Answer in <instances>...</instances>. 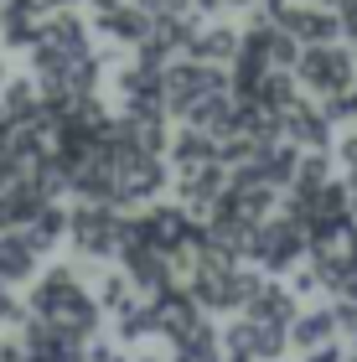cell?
<instances>
[{"label": "cell", "instance_id": "obj_1", "mask_svg": "<svg viewBox=\"0 0 357 362\" xmlns=\"http://www.w3.org/2000/svg\"><path fill=\"white\" fill-rule=\"evenodd\" d=\"M26 305L37 310L42 321H52L62 337L83 341V347H88L93 337H99V321H104V305L83 290V279H78V264H52V269L37 279V285H31Z\"/></svg>", "mask_w": 357, "mask_h": 362}, {"label": "cell", "instance_id": "obj_2", "mask_svg": "<svg viewBox=\"0 0 357 362\" xmlns=\"http://www.w3.org/2000/svg\"><path fill=\"white\" fill-rule=\"evenodd\" d=\"M88 52H93V47H88L83 16H78V11H57V16L42 21L37 42H31V68H37V78L47 83V78H62L68 68H78Z\"/></svg>", "mask_w": 357, "mask_h": 362}, {"label": "cell", "instance_id": "obj_3", "mask_svg": "<svg viewBox=\"0 0 357 362\" xmlns=\"http://www.w3.org/2000/svg\"><path fill=\"white\" fill-rule=\"evenodd\" d=\"M218 93H233V78L223 68H207V62H192V57H176L171 68H160V104H166V114L187 119L202 98H218Z\"/></svg>", "mask_w": 357, "mask_h": 362}, {"label": "cell", "instance_id": "obj_4", "mask_svg": "<svg viewBox=\"0 0 357 362\" xmlns=\"http://www.w3.org/2000/svg\"><path fill=\"white\" fill-rule=\"evenodd\" d=\"M295 83H305L316 98H336V93H347L357 83V62L347 47H300V62H295Z\"/></svg>", "mask_w": 357, "mask_h": 362}, {"label": "cell", "instance_id": "obj_5", "mask_svg": "<svg viewBox=\"0 0 357 362\" xmlns=\"http://www.w3.org/2000/svg\"><path fill=\"white\" fill-rule=\"evenodd\" d=\"M119 218H124V212L109 207V202H78L68 212V243H73V254H83V259L119 254Z\"/></svg>", "mask_w": 357, "mask_h": 362}, {"label": "cell", "instance_id": "obj_6", "mask_svg": "<svg viewBox=\"0 0 357 362\" xmlns=\"http://www.w3.org/2000/svg\"><path fill=\"white\" fill-rule=\"evenodd\" d=\"M305 249H311V233H305L295 218H269V223L254 233L249 259H254V264H264L269 274H285V269H295V264H300V254H305Z\"/></svg>", "mask_w": 357, "mask_h": 362}, {"label": "cell", "instance_id": "obj_7", "mask_svg": "<svg viewBox=\"0 0 357 362\" xmlns=\"http://www.w3.org/2000/svg\"><path fill=\"white\" fill-rule=\"evenodd\" d=\"M233 171L223 160H202V166H187V171H171V187H176V202H182L192 218H213L223 192H228Z\"/></svg>", "mask_w": 357, "mask_h": 362}, {"label": "cell", "instance_id": "obj_8", "mask_svg": "<svg viewBox=\"0 0 357 362\" xmlns=\"http://www.w3.org/2000/svg\"><path fill=\"white\" fill-rule=\"evenodd\" d=\"M269 21L285 31V37H295L300 47H327L336 31H342V21L327 11V6H295V0H285V6H264Z\"/></svg>", "mask_w": 357, "mask_h": 362}, {"label": "cell", "instance_id": "obj_9", "mask_svg": "<svg viewBox=\"0 0 357 362\" xmlns=\"http://www.w3.org/2000/svg\"><path fill=\"white\" fill-rule=\"evenodd\" d=\"M93 26H99V37L109 42H119V47H140L145 37H151V26H156V16L135 6V0H93Z\"/></svg>", "mask_w": 357, "mask_h": 362}, {"label": "cell", "instance_id": "obj_10", "mask_svg": "<svg viewBox=\"0 0 357 362\" xmlns=\"http://www.w3.org/2000/svg\"><path fill=\"white\" fill-rule=\"evenodd\" d=\"M151 310H156V337H166L171 347H176V341H187L192 332H202V326H207V310H202L197 300H192L187 290H166V295H156Z\"/></svg>", "mask_w": 357, "mask_h": 362}, {"label": "cell", "instance_id": "obj_11", "mask_svg": "<svg viewBox=\"0 0 357 362\" xmlns=\"http://www.w3.org/2000/svg\"><path fill=\"white\" fill-rule=\"evenodd\" d=\"M280 135L295 151H332V119L321 114V104H305V98H295L280 114Z\"/></svg>", "mask_w": 357, "mask_h": 362}, {"label": "cell", "instance_id": "obj_12", "mask_svg": "<svg viewBox=\"0 0 357 362\" xmlns=\"http://www.w3.org/2000/svg\"><path fill=\"white\" fill-rule=\"evenodd\" d=\"M21 352H26V362H83V341H73V337H62L52 321H26L21 326Z\"/></svg>", "mask_w": 357, "mask_h": 362}, {"label": "cell", "instance_id": "obj_13", "mask_svg": "<svg viewBox=\"0 0 357 362\" xmlns=\"http://www.w3.org/2000/svg\"><path fill=\"white\" fill-rule=\"evenodd\" d=\"M243 316L249 321H259V326H295V316H300V305H295V290L290 285H274V279H264V285H259V295L249 305H243Z\"/></svg>", "mask_w": 357, "mask_h": 362}, {"label": "cell", "instance_id": "obj_14", "mask_svg": "<svg viewBox=\"0 0 357 362\" xmlns=\"http://www.w3.org/2000/svg\"><path fill=\"white\" fill-rule=\"evenodd\" d=\"M238 47H243V37H238L233 26H207V31L192 37L187 57H192V62H207V68H223V62L238 57Z\"/></svg>", "mask_w": 357, "mask_h": 362}, {"label": "cell", "instance_id": "obj_15", "mask_svg": "<svg viewBox=\"0 0 357 362\" xmlns=\"http://www.w3.org/2000/svg\"><path fill=\"white\" fill-rule=\"evenodd\" d=\"M37 249L21 238V233H0V285H26L37 274Z\"/></svg>", "mask_w": 357, "mask_h": 362}, {"label": "cell", "instance_id": "obj_16", "mask_svg": "<svg viewBox=\"0 0 357 362\" xmlns=\"http://www.w3.org/2000/svg\"><path fill=\"white\" fill-rule=\"evenodd\" d=\"M336 310H305V316H295V326H290V347H300V352H316V347H327V341H336Z\"/></svg>", "mask_w": 357, "mask_h": 362}, {"label": "cell", "instance_id": "obj_17", "mask_svg": "<svg viewBox=\"0 0 357 362\" xmlns=\"http://www.w3.org/2000/svg\"><path fill=\"white\" fill-rule=\"evenodd\" d=\"M21 238H26V243H31V249H37V254L57 249V243L68 238V212H62L57 202H47V207L37 212V218H31V223L21 228Z\"/></svg>", "mask_w": 357, "mask_h": 362}, {"label": "cell", "instance_id": "obj_18", "mask_svg": "<svg viewBox=\"0 0 357 362\" xmlns=\"http://www.w3.org/2000/svg\"><path fill=\"white\" fill-rule=\"evenodd\" d=\"M166 156H171V171H187V166H202V160H218V140H207L202 129H182V135H171Z\"/></svg>", "mask_w": 357, "mask_h": 362}, {"label": "cell", "instance_id": "obj_19", "mask_svg": "<svg viewBox=\"0 0 357 362\" xmlns=\"http://www.w3.org/2000/svg\"><path fill=\"white\" fill-rule=\"evenodd\" d=\"M0 109H6L11 119H31V114L42 109V83H37V78H6V88H0Z\"/></svg>", "mask_w": 357, "mask_h": 362}, {"label": "cell", "instance_id": "obj_20", "mask_svg": "<svg viewBox=\"0 0 357 362\" xmlns=\"http://www.w3.org/2000/svg\"><path fill=\"white\" fill-rule=\"evenodd\" d=\"M332 181V156L327 151H305L300 166H295V181H290V197H311Z\"/></svg>", "mask_w": 357, "mask_h": 362}, {"label": "cell", "instance_id": "obj_21", "mask_svg": "<svg viewBox=\"0 0 357 362\" xmlns=\"http://www.w3.org/2000/svg\"><path fill=\"white\" fill-rule=\"evenodd\" d=\"M42 21H31V16L0 6V47H16V52H31V42H37Z\"/></svg>", "mask_w": 357, "mask_h": 362}, {"label": "cell", "instance_id": "obj_22", "mask_svg": "<svg viewBox=\"0 0 357 362\" xmlns=\"http://www.w3.org/2000/svg\"><path fill=\"white\" fill-rule=\"evenodd\" d=\"M145 337H156V310L135 300L115 316V341H145Z\"/></svg>", "mask_w": 357, "mask_h": 362}, {"label": "cell", "instance_id": "obj_23", "mask_svg": "<svg viewBox=\"0 0 357 362\" xmlns=\"http://www.w3.org/2000/svg\"><path fill=\"white\" fill-rule=\"evenodd\" d=\"M93 300H99L109 316H119L124 305H135V279H129L124 269H119V274H104V279H99V295H93Z\"/></svg>", "mask_w": 357, "mask_h": 362}, {"label": "cell", "instance_id": "obj_24", "mask_svg": "<svg viewBox=\"0 0 357 362\" xmlns=\"http://www.w3.org/2000/svg\"><path fill=\"white\" fill-rule=\"evenodd\" d=\"M0 321H6V326H26V321H31V305L16 300L11 285H0Z\"/></svg>", "mask_w": 357, "mask_h": 362}, {"label": "cell", "instance_id": "obj_25", "mask_svg": "<svg viewBox=\"0 0 357 362\" xmlns=\"http://www.w3.org/2000/svg\"><path fill=\"white\" fill-rule=\"evenodd\" d=\"M83 362H129V357L119 352V341H115V337H93V341H88V352H83Z\"/></svg>", "mask_w": 357, "mask_h": 362}, {"label": "cell", "instance_id": "obj_26", "mask_svg": "<svg viewBox=\"0 0 357 362\" xmlns=\"http://www.w3.org/2000/svg\"><path fill=\"white\" fill-rule=\"evenodd\" d=\"M135 6H145L160 21V16H192V0H135Z\"/></svg>", "mask_w": 357, "mask_h": 362}, {"label": "cell", "instance_id": "obj_27", "mask_svg": "<svg viewBox=\"0 0 357 362\" xmlns=\"http://www.w3.org/2000/svg\"><path fill=\"white\" fill-rule=\"evenodd\" d=\"M347 352L336 347V341H327V347H316V352H305V362H342Z\"/></svg>", "mask_w": 357, "mask_h": 362}, {"label": "cell", "instance_id": "obj_28", "mask_svg": "<svg viewBox=\"0 0 357 362\" xmlns=\"http://www.w3.org/2000/svg\"><path fill=\"white\" fill-rule=\"evenodd\" d=\"M316 285H321V274H316V269H300V274H295V285H290V290H295V295H311Z\"/></svg>", "mask_w": 357, "mask_h": 362}, {"label": "cell", "instance_id": "obj_29", "mask_svg": "<svg viewBox=\"0 0 357 362\" xmlns=\"http://www.w3.org/2000/svg\"><path fill=\"white\" fill-rule=\"evenodd\" d=\"M11 129H16V119L0 109V156H11Z\"/></svg>", "mask_w": 357, "mask_h": 362}, {"label": "cell", "instance_id": "obj_30", "mask_svg": "<svg viewBox=\"0 0 357 362\" xmlns=\"http://www.w3.org/2000/svg\"><path fill=\"white\" fill-rule=\"evenodd\" d=\"M259 0H223V11H254Z\"/></svg>", "mask_w": 357, "mask_h": 362}, {"label": "cell", "instance_id": "obj_31", "mask_svg": "<svg viewBox=\"0 0 357 362\" xmlns=\"http://www.w3.org/2000/svg\"><path fill=\"white\" fill-rule=\"evenodd\" d=\"M342 362H357V352H347V357H342Z\"/></svg>", "mask_w": 357, "mask_h": 362}, {"label": "cell", "instance_id": "obj_32", "mask_svg": "<svg viewBox=\"0 0 357 362\" xmlns=\"http://www.w3.org/2000/svg\"><path fill=\"white\" fill-rule=\"evenodd\" d=\"M0 88H6V68H0Z\"/></svg>", "mask_w": 357, "mask_h": 362}, {"label": "cell", "instance_id": "obj_33", "mask_svg": "<svg viewBox=\"0 0 357 362\" xmlns=\"http://www.w3.org/2000/svg\"><path fill=\"white\" fill-rule=\"evenodd\" d=\"M62 11H73V0H62Z\"/></svg>", "mask_w": 357, "mask_h": 362}, {"label": "cell", "instance_id": "obj_34", "mask_svg": "<svg viewBox=\"0 0 357 362\" xmlns=\"http://www.w3.org/2000/svg\"><path fill=\"white\" fill-rule=\"evenodd\" d=\"M145 362H160V357H145Z\"/></svg>", "mask_w": 357, "mask_h": 362}]
</instances>
